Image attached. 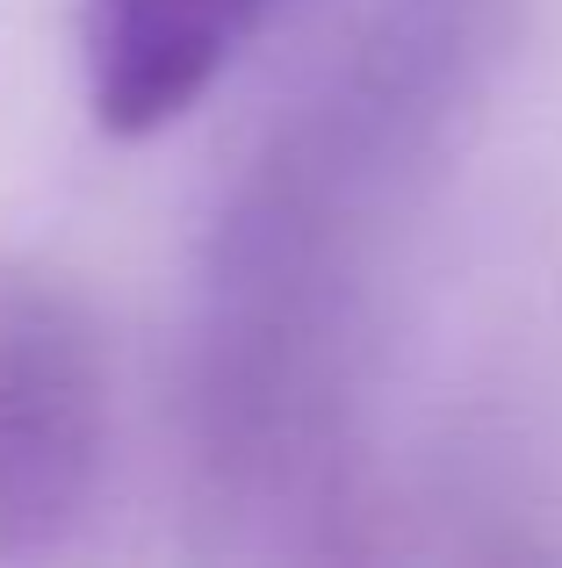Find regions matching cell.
I'll use <instances>...</instances> for the list:
<instances>
[{"mask_svg": "<svg viewBox=\"0 0 562 568\" xmlns=\"http://www.w3.org/2000/svg\"><path fill=\"white\" fill-rule=\"evenodd\" d=\"M116 382L80 288L43 266H0V561L80 540L109 483Z\"/></svg>", "mask_w": 562, "mask_h": 568, "instance_id": "obj_2", "label": "cell"}, {"mask_svg": "<svg viewBox=\"0 0 562 568\" xmlns=\"http://www.w3.org/2000/svg\"><path fill=\"white\" fill-rule=\"evenodd\" d=\"M289 0H80V94L109 138H159L231 80Z\"/></svg>", "mask_w": 562, "mask_h": 568, "instance_id": "obj_3", "label": "cell"}, {"mask_svg": "<svg viewBox=\"0 0 562 568\" xmlns=\"http://www.w3.org/2000/svg\"><path fill=\"white\" fill-rule=\"evenodd\" d=\"M512 43V0H361L268 109L188 266L181 439L239 526L353 475L382 274Z\"/></svg>", "mask_w": 562, "mask_h": 568, "instance_id": "obj_1", "label": "cell"}]
</instances>
